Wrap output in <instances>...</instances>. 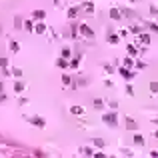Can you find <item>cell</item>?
<instances>
[{"label":"cell","instance_id":"1","mask_svg":"<svg viewBox=\"0 0 158 158\" xmlns=\"http://www.w3.org/2000/svg\"><path fill=\"white\" fill-rule=\"evenodd\" d=\"M102 122H104L106 126H110V128H116L118 126V116H116V112H104L102 114Z\"/></svg>","mask_w":158,"mask_h":158},{"label":"cell","instance_id":"2","mask_svg":"<svg viewBox=\"0 0 158 158\" xmlns=\"http://www.w3.org/2000/svg\"><path fill=\"white\" fill-rule=\"evenodd\" d=\"M78 32L84 36V38H88V40H94V30L88 26V24H80L78 26Z\"/></svg>","mask_w":158,"mask_h":158},{"label":"cell","instance_id":"3","mask_svg":"<svg viewBox=\"0 0 158 158\" xmlns=\"http://www.w3.org/2000/svg\"><path fill=\"white\" fill-rule=\"evenodd\" d=\"M118 74H120V76H122V78H124V80H132V78L136 76V72L132 70V68H128V66H120Z\"/></svg>","mask_w":158,"mask_h":158},{"label":"cell","instance_id":"4","mask_svg":"<svg viewBox=\"0 0 158 158\" xmlns=\"http://www.w3.org/2000/svg\"><path fill=\"white\" fill-rule=\"evenodd\" d=\"M26 120H28V124L36 126V128H44V126H46V120L40 118V116H30V118H26Z\"/></svg>","mask_w":158,"mask_h":158},{"label":"cell","instance_id":"5","mask_svg":"<svg viewBox=\"0 0 158 158\" xmlns=\"http://www.w3.org/2000/svg\"><path fill=\"white\" fill-rule=\"evenodd\" d=\"M124 128L126 130H138V122L134 118H124Z\"/></svg>","mask_w":158,"mask_h":158},{"label":"cell","instance_id":"6","mask_svg":"<svg viewBox=\"0 0 158 158\" xmlns=\"http://www.w3.org/2000/svg\"><path fill=\"white\" fill-rule=\"evenodd\" d=\"M80 8L84 10L86 14H94V2H92V0H86V2H84V4L80 6Z\"/></svg>","mask_w":158,"mask_h":158},{"label":"cell","instance_id":"7","mask_svg":"<svg viewBox=\"0 0 158 158\" xmlns=\"http://www.w3.org/2000/svg\"><path fill=\"white\" fill-rule=\"evenodd\" d=\"M78 14H80V6H72V8H68V12H66L68 20H74Z\"/></svg>","mask_w":158,"mask_h":158},{"label":"cell","instance_id":"8","mask_svg":"<svg viewBox=\"0 0 158 158\" xmlns=\"http://www.w3.org/2000/svg\"><path fill=\"white\" fill-rule=\"evenodd\" d=\"M34 32H36V34H44V32H46V24H44V20H36Z\"/></svg>","mask_w":158,"mask_h":158},{"label":"cell","instance_id":"9","mask_svg":"<svg viewBox=\"0 0 158 158\" xmlns=\"http://www.w3.org/2000/svg\"><path fill=\"white\" fill-rule=\"evenodd\" d=\"M108 14H110L112 20H120V18H122V10H120V8H110V10H108Z\"/></svg>","mask_w":158,"mask_h":158},{"label":"cell","instance_id":"10","mask_svg":"<svg viewBox=\"0 0 158 158\" xmlns=\"http://www.w3.org/2000/svg\"><path fill=\"white\" fill-rule=\"evenodd\" d=\"M32 18H34V20H44V18H46V12H44L42 8H36V10L32 12Z\"/></svg>","mask_w":158,"mask_h":158},{"label":"cell","instance_id":"11","mask_svg":"<svg viewBox=\"0 0 158 158\" xmlns=\"http://www.w3.org/2000/svg\"><path fill=\"white\" fill-rule=\"evenodd\" d=\"M138 42H142L144 46H148V44H150V34L148 32H140L138 34Z\"/></svg>","mask_w":158,"mask_h":158},{"label":"cell","instance_id":"12","mask_svg":"<svg viewBox=\"0 0 158 158\" xmlns=\"http://www.w3.org/2000/svg\"><path fill=\"white\" fill-rule=\"evenodd\" d=\"M68 64H70V62H68V58H64V56H60L56 60V66L58 68H68Z\"/></svg>","mask_w":158,"mask_h":158},{"label":"cell","instance_id":"13","mask_svg":"<svg viewBox=\"0 0 158 158\" xmlns=\"http://www.w3.org/2000/svg\"><path fill=\"white\" fill-rule=\"evenodd\" d=\"M80 154H82V156H94V148L84 146V148H80Z\"/></svg>","mask_w":158,"mask_h":158},{"label":"cell","instance_id":"14","mask_svg":"<svg viewBox=\"0 0 158 158\" xmlns=\"http://www.w3.org/2000/svg\"><path fill=\"white\" fill-rule=\"evenodd\" d=\"M78 66H80V56L72 58V60H70V64H68V68H72V70H76Z\"/></svg>","mask_w":158,"mask_h":158},{"label":"cell","instance_id":"15","mask_svg":"<svg viewBox=\"0 0 158 158\" xmlns=\"http://www.w3.org/2000/svg\"><path fill=\"white\" fill-rule=\"evenodd\" d=\"M12 88H14V92H16V94H20V92H24V88H26V86H24V82H14V86H12Z\"/></svg>","mask_w":158,"mask_h":158},{"label":"cell","instance_id":"16","mask_svg":"<svg viewBox=\"0 0 158 158\" xmlns=\"http://www.w3.org/2000/svg\"><path fill=\"white\" fill-rule=\"evenodd\" d=\"M8 48H10V52H18V50H20V44L16 42V40H10V42H8Z\"/></svg>","mask_w":158,"mask_h":158},{"label":"cell","instance_id":"17","mask_svg":"<svg viewBox=\"0 0 158 158\" xmlns=\"http://www.w3.org/2000/svg\"><path fill=\"white\" fill-rule=\"evenodd\" d=\"M106 40H108V42H110L112 46H114V44H118V42H120V36H118V34H108V38H106Z\"/></svg>","mask_w":158,"mask_h":158},{"label":"cell","instance_id":"18","mask_svg":"<svg viewBox=\"0 0 158 158\" xmlns=\"http://www.w3.org/2000/svg\"><path fill=\"white\" fill-rule=\"evenodd\" d=\"M92 106H94L96 110H104V102H102L100 98H94V102H92Z\"/></svg>","mask_w":158,"mask_h":158},{"label":"cell","instance_id":"19","mask_svg":"<svg viewBox=\"0 0 158 158\" xmlns=\"http://www.w3.org/2000/svg\"><path fill=\"white\" fill-rule=\"evenodd\" d=\"M24 30L34 32V20H24Z\"/></svg>","mask_w":158,"mask_h":158},{"label":"cell","instance_id":"20","mask_svg":"<svg viewBox=\"0 0 158 158\" xmlns=\"http://www.w3.org/2000/svg\"><path fill=\"white\" fill-rule=\"evenodd\" d=\"M120 10H122V16H128V18H134L136 16V12L134 10H130V8H120Z\"/></svg>","mask_w":158,"mask_h":158},{"label":"cell","instance_id":"21","mask_svg":"<svg viewBox=\"0 0 158 158\" xmlns=\"http://www.w3.org/2000/svg\"><path fill=\"white\" fill-rule=\"evenodd\" d=\"M70 112L72 114H76V116H80V114H84V108H82V106H72Z\"/></svg>","mask_w":158,"mask_h":158},{"label":"cell","instance_id":"22","mask_svg":"<svg viewBox=\"0 0 158 158\" xmlns=\"http://www.w3.org/2000/svg\"><path fill=\"white\" fill-rule=\"evenodd\" d=\"M76 34H80V32H78V26H76V22H72L70 24V36H72V38H76Z\"/></svg>","mask_w":158,"mask_h":158},{"label":"cell","instance_id":"23","mask_svg":"<svg viewBox=\"0 0 158 158\" xmlns=\"http://www.w3.org/2000/svg\"><path fill=\"white\" fill-rule=\"evenodd\" d=\"M92 142H94L96 148H104V146H106V142H104L102 138H92Z\"/></svg>","mask_w":158,"mask_h":158},{"label":"cell","instance_id":"24","mask_svg":"<svg viewBox=\"0 0 158 158\" xmlns=\"http://www.w3.org/2000/svg\"><path fill=\"white\" fill-rule=\"evenodd\" d=\"M146 28H148L150 32H156L158 34V24L156 22H146Z\"/></svg>","mask_w":158,"mask_h":158},{"label":"cell","instance_id":"25","mask_svg":"<svg viewBox=\"0 0 158 158\" xmlns=\"http://www.w3.org/2000/svg\"><path fill=\"white\" fill-rule=\"evenodd\" d=\"M130 32L132 34H140L142 32V26H140V24H132V26H130Z\"/></svg>","mask_w":158,"mask_h":158},{"label":"cell","instance_id":"26","mask_svg":"<svg viewBox=\"0 0 158 158\" xmlns=\"http://www.w3.org/2000/svg\"><path fill=\"white\" fill-rule=\"evenodd\" d=\"M126 50H128L130 56H138V50H136V46H132V44H128V46H126Z\"/></svg>","mask_w":158,"mask_h":158},{"label":"cell","instance_id":"27","mask_svg":"<svg viewBox=\"0 0 158 158\" xmlns=\"http://www.w3.org/2000/svg\"><path fill=\"white\" fill-rule=\"evenodd\" d=\"M60 56H64V58H70V56H72V50H70V48H66V46H64L62 50H60Z\"/></svg>","mask_w":158,"mask_h":158},{"label":"cell","instance_id":"28","mask_svg":"<svg viewBox=\"0 0 158 158\" xmlns=\"http://www.w3.org/2000/svg\"><path fill=\"white\" fill-rule=\"evenodd\" d=\"M134 66H136V70H144V68L148 66V64L144 62V60H140V58H138V60H136V64H134Z\"/></svg>","mask_w":158,"mask_h":158},{"label":"cell","instance_id":"29","mask_svg":"<svg viewBox=\"0 0 158 158\" xmlns=\"http://www.w3.org/2000/svg\"><path fill=\"white\" fill-rule=\"evenodd\" d=\"M10 70H12V76H16V78H22V70H20V68L12 66V68H10Z\"/></svg>","mask_w":158,"mask_h":158},{"label":"cell","instance_id":"30","mask_svg":"<svg viewBox=\"0 0 158 158\" xmlns=\"http://www.w3.org/2000/svg\"><path fill=\"white\" fill-rule=\"evenodd\" d=\"M134 144L136 146H144V138L140 134H134Z\"/></svg>","mask_w":158,"mask_h":158},{"label":"cell","instance_id":"31","mask_svg":"<svg viewBox=\"0 0 158 158\" xmlns=\"http://www.w3.org/2000/svg\"><path fill=\"white\" fill-rule=\"evenodd\" d=\"M62 82H64V86H72V78L68 74H62Z\"/></svg>","mask_w":158,"mask_h":158},{"label":"cell","instance_id":"32","mask_svg":"<svg viewBox=\"0 0 158 158\" xmlns=\"http://www.w3.org/2000/svg\"><path fill=\"white\" fill-rule=\"evenodd\" d=\"M132 64H134V62H132V58H130V56H126V58H124V62H122V66L132 68Z\"/></svg>","mask_w":158,"mask_h":158},{"label":"cell","instance_id":"33","mask_svg":"<svg viewBox=\"0 0 158 158\" xmlns=\"http://www.w3.org/2000/svg\"><path fill=\"white\" fill-rule=\"evenodd\" d=\"M126 94H128V96H134V86H132V84H126Z\"/></svg>","mask_w":158,"mask_h":158},{"label":"cell","instance_id":"34","mask_svg":"<svg viewBox=\"0 0 158 158\" xmlns=\"http://www.w3.org/2000/svg\"><path fill=\"white\" fill-rule=\"evenodd\" d=\"M150 92H152V94L158 92V82H150Z\"/></svg>","mask_w":158,"mask_h":158},{"label":"cell","instance_id":"35","mask_svg":"<svg viewBox=\"0 0 158 158\" xmlns=\"http://www.w3.org/2000/svg\"><path fill=\"white\" fill-rule=\"evenodd\" d=\"M148 12H150V16H158V8H156V4H152V6H150V10H148Z\"/></svg>","mask_w":158,"mask_h":158},{"label":"cell","instance_id":"36","mask_svg":"<svg viewBox=\"0 0 158 158\" xmlns=\"http://www.w3.org/2000/svg\"><path fill=\"white\" fill-rule=\"evenodd\" d=\"M14 28H22V18H20V16H16V18H14Z\"/></svg>","mask_w":158,"mask_h":158},{"label":"cell","instance_id":"37","mask_svg":"<svg viewBox=\"0 0 158 158\" xmlns=\"http://www.w3.org/2000/svg\"><path fill=\"white\" fill-rule=\"evenodd\" d=\"M104 70L108 72V74H112V72H114V66H112V64H104Z\"/></svg>","mask_w":158,"mask_h":158},{"label":"cell","instance_id":"38","mask_svg":"<svg viewBox=\"0 0 158 158\" xmlns=\"http://www.w3.org/2000/svg\"><path fill=\"white\" fill-rule=\"evenodd\" d=\"M8 66V58H0V68H6Z\"/></svg>","mask_w":158,"mask_h":158},{"label":"cell","instance_id":"39","mask_svg":"<svg viewBox=\"0 0 158 158\" xmlns=\"http://www.w3.org/2000/svg\"><path fill=\"white\" fill-rule=\"evenodd\" d=\"M108 106H110V110H116L118 108V102H108Z\"/></svg>","mask_w":158,"mask_h":158},{"label":"cell","instance_id":"40","mask_svg":"<svg viewBox=\"0 0 158 158\" xmlns=\"http://www.w3.org/2000/svg\"><path fill=\"white\" fill-rule=\"evenodd\" d=\"M94 156L96 158H106V154L104 152H96V150H94Z\"/></svg>","mask_w":158,"mask_h":158},{"label":"cell","instance_id":"41","mask_svg":"<svg viewBox=\"0 0 158 158\" xmlns=\"http://www.w3.org/2000/svg\"><path fill=\"white\" fill-rule=\"evenodd\" d=\"M18 104H20V106H24V104H28V100H26V98H20Z\"/></svg>","mask_w":158,"mask_h":158},{"label":"cell","instance_id":"42","mask_svg":"<svg viewBox=\"0 0 158 158\" xmlns=\"http://www.w3.org/2000/svg\"><path fill=\"white\" fill-rule=\"evenodd\" d=\"M122 154H124V156H132V152H130L128 148H124V150H122Z\"/></svg>","mask_w":158,"mask_h":158},{"label":"cell","instance_id":"43","mask_svg":"<svg viewBox=\"0 0 158 158\" xmlns=\"http://www.w3.org/2000/svg\"><path fill=\"white\" fill-rule=\"evenodd\" d=\"M150 158H158V150H152V152H150Z\"/></svg>","mask_w":158,"mask_h":158},{"label":"cell","instance_id":"44","mask_svg":"<svg viewBox=\"0 0 158 158\" xmlns=\"http://www.w3.org/2000/svg\"><path fill=\"white\" fill-rule=\"evenodd\" d=\"M2 90H4V84H2V82H0V92H2Z\"/></svg>","mask_w":158,"mask_h":158},{"label":"cell","instance_id":"45","mask_svg":"<svg viewBox=\"0 0 158 158\" xmlns=\"http://www.w3.org/2000/svg\"><path fill=\"white\" fill-rule=\"evenodd\" d=\"M152 122H154V124H156V126H158V118H154V120H152Z\"/></svg>","mask_w":158,"mask_h":158},{"label":"cell","instance_id":"46","mask_svg":"<svg viewBox=\"0 0 158 158\" xmlns=\"http://www.w3.org/2000/svg\"><path fill=\"white\" fill-rule=\"evenodd\" d=\"M154 138H156V140H158V130H156V132H154Z\"/></svg>","mask_w":158,"mask_h":158},{"label":"cell","instance_id":"47","mask_svg":"<svg viewBox=\"0 0 158 158\" xmlns=\"http://www.w3.org/2000/svg\"><path fill=\"white\" fill-rule=\"evenodd\" d=\"M128 2H132V4H134V2H138V0H128Z\"/></svg>","mask_w":158,"mask_h":158}]
</instances>
